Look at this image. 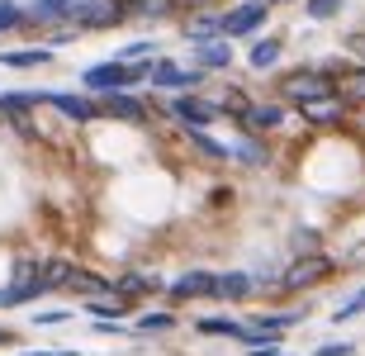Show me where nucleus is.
I'll return each instance as SVG.
<instances>
[{"mask_svg":"<svg viewBox=\"0 0 365 356\" xmlns=\"http://www.w3.org/2000/svg\"><path fill=\"white\" fill-rule=\"evenodd\" d=\"M304 5H309L313 19H332V14L341 10V0H304Z\"/></svg>","mask_w":365,"mask_h":356,"instance_id":"obj_1","label":"nucleus"}]
</instances>
